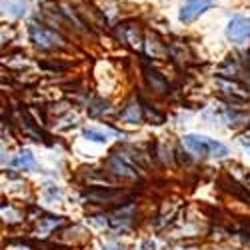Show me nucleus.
I'll list each match as a JSON object with an SVG mask.
<instances>
[{"mask_svg":"<svg viewBox=\"0 0 250 250\" xmlns=\"http://www.w3.org/2000/svg\"><path fill=\"white\" fill-rule=\"evenodd\" d=\"M42 68H52V70H66L68 64H64V62H42L40 64Z\"/></svg>","mask_w":250,"mask_h":250,"instance_id":"15","label":"nucleus"},{"mask_svg":"<svg viewBox=\"0 0 250 250\" xmlns=\"http://www.w3.org/2000/svg\"><path fill=\"white\" fill-rule=\"evenodd\" d=\"M104 250H124V248H122L120 244H110V246H106Z\"/></svg>","mask_w":250,"mask_h":250,"instance_id":"17","label":"nucleus"},{"mask_svg":"<svg viewBox=\"0 0 250 250\" xmlns=\"http://www.w3.org/2000/svg\"><path fill=\"white\" fill-rule=\"evenodd\" d=\"M58 224H62V216H46V218H40V222H38V226H40V228L46 226V232L54 230V228H56Z\"/></svg>","mask_w":250,"mask_h":250,"instance_id":"12","label":"nucleus"},{"mask_svg":"<svg viewBox=\"0 0 250 250\" xmlns=\"http://www.w3.org/2000/svg\"><path fill=\"white\" fill-rule=\"evenodd\" d=\"M6 8H12L10 14H14V16H22V14H26V4H24V2H8Z\"/></svg>","mask_w":250,"mask_h":250,"instance_id":"14","label":"nucleus"},{"mask_svg":"<svg viewBox=\"0 0 250 250\" xmlns=\"http://www.w3.org/2000/svg\"><path fill=\"white\" fill-rule=\"evenodd\" d=\"M14 164L20 166V168H24V170H34L36 168V160H34V156H32L30 150H22V152H20L18 158L14 160Z\"/></svg>","mask_w":250,"mask_h":250,"instance_id":"10","label":"nucleus"},{"mask_svg":"<svg viewBox=\"0 0 250 250\" xmlns=\"http://www.w3.org/2000/svg\"><path fill=\"white\" fill-rule=\"evenodd\" d=\"M226 36L234 44H242L246 40H250V18L234 16L226 26Z\"/></svg>","mask_w":250,"mask_h":250,"instance_id":"4","label":"nucleus"},{"mask_svg":"<svg viewBox=\"0 0 250 250\" xmlns=\"http://www.w3.org/2000/svg\"><path fill=\"white\" fill-rule=\"evenodd\" d=\"M182 144L188 150H192L194 154L200 156H214V158H222L228 154V146L214 138L208 136H200V134H186L182 138Z\"/></svg>","mask_w":250,"mask_h":250,"instance_id":"1","label":"nucleus"},{"mask_svg":"<svg viewBox=\"0 0 250 250\" xmlns=\"http://www.w3.org/2000/svg\"><path fill=\"white\" fill-rule=\"evenodd\" d=\"M144 78H146L148 86H150L154 92H158V94H168V92H170L168 80H166L160 72H156V70H152V68H148V66H144Z\"/></svg>","mask_w":250,"mask_h":250,"instance_id":"7","label":"nucleus"},{"mask_svg":"<svg viewBox=\"0 0 250 250\" xmlns=\"http://www.w3.org/2000/svg\"><path fill=\"white\" fill-rule=\"evenodd\" d=\"M208 8H210V0H188L180 8V20L182 22H192L196 16H200Z\"/></svg>","mask_w":250,"mask_h":250,"instance_id":"6","label":"nucleus"},{"mask_svg":"<svg viewBox=\"0 0 250 250\" xmlns=\"http://www.w3.org/2000/svg\"><path fill=\"white\" fill-rule=\"evenodd\" d=\"M46 194H50V196H60V188H50V184L46 186Z\"/></svg>","mask_w":250,"mask_h":250,"instance_id":"16","label":"nucleus"},{"mask_svg":"<svg viewBox=\"0 0 250 250\" xmlns=\"http://www.w3.org/2000/svg\"><path fill=\"white\" fill-rule=\"evenodd\" d=\"M82 136L88 138V140H94V142H106L108 140L106 134H102L98 130H92V128H84V130H82Z\"/></svg>","mask_w":250,"mask_h":250,"instance_id":"13","label":"nucleus"},{"mask_svg":"<svg viewBox=\"0 0 250 250\" xmlns=\"http://www.w3.org/2000/svg\"><path fill=\"white\" fill-rule=\"evenodd\" d=\"M140 108H142V106H138V102H130L128 106L120 112V120L130 122V124H138V122H140V118H142Z\"/></svg>","mask_w":250,"mask_h":250,"instance_id":"9","label":"nucleus"},{"mask_svg":"<svg viewBox=\"0 0 250 250\" xmlns=\"http://www.w3.org/2000/svg\"><path fill=\"white\" fill-rule=\"evenodd\" d=\"M118 38H120L122 44H128V46H132V48H140V42H142L140 30H138L134 24H130V22L120 24V28H118Z\"/></svg>","mask_w":250,"mask_h":250,"instance_id":"8","label":"nucleus"},{"mask_svg":"<svg viewBox=\"0 0 250 250\" xmlns=\"http://www.w3.org/2000/svg\"><path fill=\"white\" fill-rule=\"evenodd\" d=\"M106 170L120 178H136L138 170L132 162H128L122 154H110L106 160Z\"/></svg>","mask_w":250,"mask_h":250,"instance_id":"5","label":"nucleus"},{"mask_svg":"<svg viewBox=\"0 0 250 250\" xmlns=\"http://www.w3.org/2000/svg\"><path fill=\"white\" fill-rule=\"evenodd\" d=\"M30 38L34 40V44L40 48H56V46H64L66 40L64 36H60L58 32L42 26V24H30Z\"/></svg>","mask_w":250,"mask_h":250,"instance_id":"3","label":"nucleus"},{"mask_svg":"<svg viewBox=\"0 0 250 250\" xmlns=\"http://www.w3.org/2000/svg\"><path fill=\"white\" fill-rule=\"evenodd\" d=\"M82 196H84V200H88L92 204H126L132 198V192L104 186V188H90Z\"/></svg>","mask_w":250,"mask_h":250,"instance_id":"2","label":"nucleus"},{"mask_svg":"<svg viewBox=\"0 0 250 250\" xmlns=\"http://www.w3.org/2000/svg\"><path fill=\"white\" fill-rule=\"evenodd\" d=\"M140 104H142V110H144V114H146L154 124H162L164 122V114L162 112H158L156 108H152L150 104L146 102V100H140Z\"/></svg>","mask_w":250,"mask_h":250,"instance_id":"11","label":"nucleus"}]
</instances>
